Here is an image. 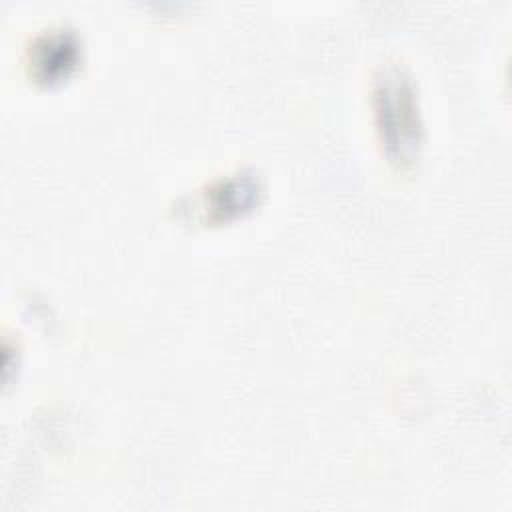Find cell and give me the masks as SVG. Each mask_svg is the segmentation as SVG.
I'll list each match as a JSON object with an SVG mask.
<instances>
[{
	"instance_id": "1",
	"label": "cell",
	"mask_w": 512,
	"mask_h": 512,
	"mask_svg": "<svg viewBox=\"0 0 512 512\" xmlns=\"http://www.w3.org/2000/svg\"><path fill=\"white\" fill-rule=\"evenodd\" d=\"M380 140L398 166L412 164L420 148V118L412 82L398 70H386L374 88Z\"/></svg>"
}]
</instances>
